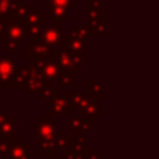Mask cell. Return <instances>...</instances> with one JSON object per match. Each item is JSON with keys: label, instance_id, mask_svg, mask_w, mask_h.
I'll return each mask as SVG.
<instances>
[{"label": "cell", "instance_id": "18", "mask_svg": "<svg viewBox=\"0 0 159 159\" xmlns=\"http://www.w3.org/2000/svg\"><path fill=\"white\" fill-rule=\"evenodd\" d=\"M86 94L92 99V101H97L102 99L103 97V83L98 82V81H88L86 83Z\"/></svg>", "mask_w": 159, "mask_h": 159}, {"label": "cell", "instance_id": "26", "mask_svg": "<svg viewBox=\"0 0 159 159\" xmlns=\"http://www.w3.org/2000/svg\"><path fill=\"white\" fill-rule=\"evenodd\" d=\"M37 1H39V2H42V1H45V0H37Z\"/></svg>", "mask_w": 159, "mask_h": 159}, {"label": "cell", "instance_id": "25", "mask_svg": "<svg viewBox=\"0 0 159 159\" xmlns=\"http://www.w3.org/2000/svg\"><path fill=\"white\" fill-rule=\"evenodd\" d=\"M6 35V20L0 19V37H5Z\"/></svg>", "mask_w": 159, "mask_h": 159}, {"label": "cell", "instance_id": "22", "mask_svg": "<svg viewBox=\"0 0 159 159\" xmlns=\"http://www.w3.org/2000/svg\"><path fill=\"white\" fill-rule=\"evenodd\" d=\"M2 47L5 50H7L10 55L19 52V43L12 41V40H10V39H7V37H2Z\"/></svg>", "mask_w": 159, "mask_h": 159}, {"label": "cell", "instance_id": "11", "mask_svg": "<svg viewBox=\"0 0 159 159\" xmlns=\"http://www.w3.org/2000/svg\"><path fill=\"white\" fill-rule=\"evenodd\" d=\"M63 97L66 98L70 111H77V109H82L89 101H92L86 93H81L80 88L75 87V92L73 93H66L63 94Z\"/></svg>", "mask_w": 159, "mask_h": 159}, {"label": "cell", "instance_id": "12", "mask_svg": "<svg viewBox=\"0 0 159 159\" xmlns=\"http://www.w3.org/2000/svg\"><path fill=\"white\" fill-rule=\"evenodd\" d=\"M48 17L46 16V14H42L40 9H30L29 12L26 14V16L24 17L22 22L25 25V27L29 26H46Z\"/></svg>", "mask_w": 159, "mask_h": 159}, {"label": "cell", "instance_id": "4", "mask_svg": "<svg viewBox=\"0 0 159 159\" xmlns=\"http://www.w3.org/2000/svg\"><path fill=\"white\" fill-rule=\"evenodd\" d=\"M31 66L36 68L48 82L57 81L61 73L60 67L52 58H40V60L31 61Z\"/></svg>", "mask_w": 159, "mask_h": 159}, {"label": "cell", "instance_id": "5", "mask_svg": "<svg viewBox=\"0 0 159 159\" xmlns=\"http://www.w3.org/2000/svg\"><path fill=\"white\" fill-rule=\"evenodd\" d=\"M17 61L9 56L0 58V87H11L12 77L17 70Z\"/></svg>", "mask_w": 159, "mask_h": 159}, {"label": "cell", "instance_id": "15", "mask_svg": "<svg viewBox=\"0 0 159 159\" xmlns=\"http://www.w3.org/2000/svg\"><path fill=\"white\" fill-rule=\"evenodd\" d=\"M46 16L50 20H58V21H65L70 19V11L66 7L52 5V4H46Z\"/></svg>", "mask_w": 159, "mask_h": 159}, {"label": "cell", "instance_id": "7", "mask_svg": "<svg viewBox=\"0 0 159 159\" xmlns=\"http://www.w3.org/2000/svg\"><path fill=\"white\" fill-rule=\"evenodd\" d=\"M86 20H87L86 27L88 29L92 37H96L103 34V14L102 12L87 9Z\"/></svg>", "mask_w": 159, "mask_h": 159}, {"label": "cell", "instance_id": "17", "mask_svg": "<svg viewBox=\"0 0 159 159\" xmlns=\"http://www.w3.org/2000/svg\"><path fill=\"white\" fill-rule=\"evenodd\" d=\"M68 30H70V36L77 39V40H81L86 43H91L92 42V36L88 31V29L86 27V25H70L68 26Z\"/></svg>", "mask_w": 159, "mask_h": 159}, {"label": "cell", "instance_id": "2", "mask_svg": "<svg viewBox=\"0 0 159 159\" xmlns=\"http://www.w3.org/2000/svg\"><path fill=\"white\" fill-rule=\"evenodd\" d=\"M63 39V21L52 20L51 25L45 26L37 41H41L52 47H57Z\"/></svg>", "mask_w": 159, "mask_h": 159}, {"label": "cell", "instance_id": "8", "mask_svg": "<svg viewBox=\"0 0 159 159\" xmlns=\"http://www.w3.org/2000/svg\"><path fill=\"white\" fill-rule=\"evenodd\" d=\"M25 25L22 20H14L9 19L6 20V35L5 37L15 41V42H21L25 39Z\"/></svg>", "mask_w": 159, "mask_h": 159}, {"label": "cell", "instance_id": "10", "mask_svg": "<svg viewBox=\"0 0 159 159\" xmlns=\"http://www.w3.org/2000/svg\"><path fill=\"white\" fill-rule=\"evenodd\" d=\"M47 108L48 113L53 116H66L70 112L68 103L63 96H52L47 99Z\"/></svg>", "mask_w": 159, "mask_h": 159}, {"label": "cell", "instance_id": "16", "mask_svg": "<svg viewBox=\"0 0 159 159\" xmlns=\"http://www.w3.org/2000/svg\"><path fill=\"white\" fill-rule=\"evenodd\" d=\"M32 71V66L31 65H24V66H17V70L12 77V83L11 87H24L30 73Z\"/></svg>", "mask_w": 159, "mask_h": 159}, {"label": "cell", "instance_id": "19", "mask_svg": "<svg viewBox=\"0 0 159 159\" xmlns=\"http://www.w3.org/2000/svg\"><path fill=\"white\" fill-rule=\"evenodd\" d=\"M75 71H61L57 78V84L58 88H75Z\"/></svg>", "mask_w": 159, "mask_h": 159}, {"label": "cell", "instance_id": "20", "mask_svg": "<svg viewBox=\"0 0 159 159\" xmlns=\"http://www.w3.org/2000/svg\"><path fill=\"white\" fill-rule=\"evenodd\" d=\"M86 140H87V139H86V135H84L83 133H78V134H76L75 139L71 140V149H72V152L82 154V153L84 152Z\"/></svg>", "mask_w": 159, "mask_h": 159}, {"label": "cell", "instance_id": "23", "mask_svg": "<svg viewBox=\"0 0 159 159\" xmlns=\"http://www.w3.org/2000/svg\"><path fill=\"white\" fill-rule=\"evenodd\" d=\"M48 4H52V5H57V6H62V7H66V9H75L76 4H75V0H47Z\"/></svg>", "mask_w": 159, "mask_h": 159}, {"label": "cell", "instance_id": "14", "mask_svg": "<svg viewBox=\"0 0 159 159\" xmlns=\"http://www.w3.org/2000/svg\"><path fill=\"white\" fill-rule=\"evenodd\" d=\"M103 114V107L99 104L97 101H89L82 109H81V116L88 118L89 120L94 122Z\"/></svg>", "mask_w": 159, "mask_h": 159}, {"label": "cell", "instance_id": "13", "mask_svg": "<svg viewBox=\"0 0 159 159\" xmlns=\"http://www.w3.org/2000/svg\"><path fill=\"white\" fill-rule=\"evenodd\" d=\"M92 129V120L83 116H78L70 119V130L72 133H88Z\"/></svg>", "mask_w": 159, "mask_h": 159}, {"label": "cell", "instance_id": "21", "mask_svg": "<svg viewBox=\"0 0 159 159\" xmlns=\"http://www.w3.org/2000/svg\"><path fill=\"white\" fill-rule=\"evenodd\" d=\"M17 0H0V19H7Z\"/></svg>", "mask_w": 159, "mask_h": 159}, {"label": "cell", "instance_id": "6", "mask_svg": "<svg viewBox=\"0 0 159 159\" xmlns=\"http://www.w3.org/2000/svg\"><path fill=\"white\" fill-rule=\"evenodd\" d=\"M52 86V82H48L36 68L32 67V71L24 86L26 93H39L42 92L46 87Z\"/></svg>", "mask_w": 159, "mask_h": 159}, {"label": "cell", "instance_id": "24", "mask_svg": "<svg viewBox=\"0 0 159 159\" xmlns=\"http://www.w3.org/2000/svg\"><path fill=\"white\" fill-rule=\"evenodd\" d=\"M86 6L88 10L102 12V0H86Z\"/></svg>", "mask_w": 159, "mask_h": 159}, {"label": "cell", "instance_id": "9", "mask_svg": "<svg viewBox=\"0 0 159 159\" xmlns=\"http://www.w3.org/2000/svg\"><path fill=\"white\" fill-rule=\"evenodd\" d=\"M57 47H61V48H63V50H66L73 55H77L82 58H86V42L77 40L72 36L63 37L61 43Z\"/></svg>", "mask_w": 159, "mask_h": 159}, {"label": "cell", "instance_id": "1", "mask_svg": "<svg viewBox=\"0 0 159 159\" xmlns=\"http://www.w3.org/2000/svg\"><path fill=\"white\" fill-rule=\"evenodd\" d=\"M61 71H80L83 65H86V58L73 55L61 47H55L53 55L51 57Z\"/></svg>", "mask_w": 159, "mask_h": 159}, {"label": "cell", "instance_id": "3", "mask_svg": "<svg viewBox=\"0 0 159 159\" xmlns=\"http://www.w3.org/2000/svg\"><path fill=\"white\" fill-rule=\"evenodd\" d=\"M24 47H25V57L30 60V62L40 58H51L55 50V47L46 45L41 41H31V40L25 42Z\"/></svg>", "mask_w": 159, "mask_h": 159}]
</instances>
